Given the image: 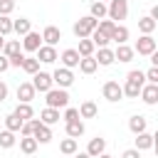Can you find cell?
Here are the masks:
<instances>
[{
  "mask_svg": "<svg viewBox=\"0 0 158 158\" xmlns=\"http://www.w3.org/2000/svg\"><path fill=\"white\" fill-rule=\"evenodd\" d=\"M143 84H146V74H143L141 69H131V72L126 74V84L121 86V89H123V96H128V99H138Z\"/></svg>",
  "mask_w": 158,
  "mask_h": 158,
  "instance_id": "obj_1",
  "label": "cell"
},
{
  "mask_svg": "<svg viewBox=\"0 0 158 158\" xmlns=\"http://www.w3.org/2000/svg\"><path fill=\"white\" fill-rule=\"evenodd\" d=\"M106 15H109L111 22L118 25L121 20L128 17V0H109L106 2Z\"/></svg>",
  "mask_w": 158,
  "mask_h": 158,
  "instance_id": "obj_2",
  "label": "cell"
},
{
  "mask_svg": "<svg viewBox=\"0 0 158 158\" xmlns=\"http://www.w3.org/2000/svg\"><path fill=\"white\" fill-rule=\"evenodd\" d=\"M44 96H47L44 101H47L49 109H57V111H59V109H67V106H69V94H67V89H57V86H52Z\"/></svg>",
  "mask_w": 158,
  "mask_h": 158,
  "instance_id": "obj_3",
  "label": "cell"
},
{
  "mask_svg": "<svg viewBox=\"0 0 158 158\" xmlns=\"http://www.w3.org/2000/svg\"><path fill=\"white\" fill-rule=\"evenodd\" d=\"M96 25H99V20H94L91 15H84V17H79V20L72 25V32H74L79 40H84V37H89V35L96 30Z\"/></svg>",
  "mask_w": 158,
  "mask_h": 158,
  "instance_id": "obj_4",
  "label": "cell"
},
{
  "mask_svg": "<svg viewBox=\"0 0 158 158\" xmlns=\"http://www.w3.org/2000/svg\"><path fill=\"white\" fill-rule=\"evenodd\" d=\"M156 37L153 35H141L138 40H136V44H133V52L136 54H141V57H151L153 52H156Z\"/></svg>",
  "mask_w": 158,
  "mask_h": 158,
  "instance_id": "obj_5",
  "label": "cell"
},
{
  "mask_svg": "<svg viewBox=\"0 0 158 158\" xmlns=\"http://www.w3.org/2000/svg\"><path fill=\"white\" fill-rule=\"evenodd\" d=\"M52 84H54L57 89H69V86L74 84V72H72V69H64V67H57V69L52 72Z\"/></svg>",
  "mask_w": 158,
  "mask_h": 158,
  "instance_id": "obj_6",
  "label": "cell"
},
{
  "mask_svg": "<svg viewBox=\"0 0 158 158\" xmlns=\"http://www.w3.org/2000/svg\"><path fill=\"white\" fill-rule=\"evenodd\" d=\"M101 94H104V99H106V101H111V104H116V101H121V99H123V89H121V84H118V81H114V79H109V81L101 86Z\"/></svg>",
  "mask_w": 158,
  "mask_h": 158,
  "instance_id": "obj_7",
  "label": "cell"
},
{
  "mask_svg": "<svg viewBox=\"0 0 158 158\" xmlns=\"http://www.w3.org/2000/svg\"><path fill=\"white\" fill-rule=\"evenodd\" d=\"M32 86H35V91H42V94H47L54 84H52V74L49 72H37L35 77H32V81H30Z\"/></svg>",
  "mask_w": 158,
  "mask_h": 158,
  "instance_id": "obj_8",
  "label": "cell"
},
{
  "mask_svg": "<svg viewBox=\"0 0 158 158\" xmlns=\"http://www.w3.org/2000/svg\"><path fill=\"white\" fill-rule=\"evenodd\" d=\"M15 94H17V104H30V101L35 99V94H37V91H35V86H32L30 81H20Z\"/></svg>",
  "mask_w": 158,
  "mask_h": 158,
  "instance_id": "obj_9",
  "label": "cell"
},
{
  "mask_svg": "<svg viewBox=\"0 0 158 158\" xmlns=\"http://www.w3.org/2000/svg\"><path fill=\"white\" fill-rule=\"evenodd\" d=\"M42 44H49V47H54L59 40H62V30L59 27H54V25H47L44 30H42Z\"/></svg>",
  "mask_w": 158,
  "mask_h": 158,
  "instance_id": "obj_10",
  "label": "cell"
},
{
  "mask_svg": "<svg viewBox=\"0 0 158 158\" xmlns=\"http://www.w3.org/2000/svg\"><path fill=\"white\" fill-rule=\"evenodd\" d=\"M40 47H42V37H40V32L30 30V32L22 37V49H25V52H37Z\"/></svg>",
  "mask_w": 158,
  "mask_h": 158,
  "instance_id": "obj_11",
  "label": "cell"
},
{
  "mask_svg": "<svg viewBox=\"0 0 158 158\" xmlns=\"http://www.w3.org/2000/svg\"><path fill=\"white\" fill-rule=\"evenodd\" d=\"M57 59H59V54H57L54 47L42 44V47L37 49V62H40V64H52V62H57Z\"/></svg>",
  "mask_w": 158,
  "mask_h": 158,
  "instance_id": "obj_12",
  "label": "cell"
},
{
  "mask_svg": "<svg viewBox=\"0 0 158 158\" xmlns=\"http://www.w3.org/2000/svg\"><path fill=\"white\" fill-rule=\"evenodd\" d=\"M138 96L143 99V104L156 106V104H158V84H143V89H141Z\"/></svg>",
  "mask_w": 158,
  "mask_h": 158,
  "instance_id": "obj_13",
  "label": "cell"
},
{
  "mask_svg": "<svg viewBox=\"0 0 158 158\" xmlns=\"http://www.w3.org/2000/svg\"><path fill=\"white\" fill-rule=\"evenodd\" d=\"M153 143H156V136L148 133V131L136 133V138H133V148L136 151H148V148H153Z\"/></svg>",
  "mask_w": 158,
  "mask_h": 158,
  "instance_id": "obj_14",
  "label": "cell"
},
{
  "mask_svg": "<svg viewBox=\"0 0 158 158\" xmlns=\"http://www.w3.org/2000/svg\"><path fill=\"white\" fill-rule=\"evenodd\" d=\"M59 59H62V67L64 69H74V67H79V52L77 49H64L62 54H59Z\"/></svg>",
  "mask_w": 158,
  "mask_h": 158,
  "instance_id": "obj_15",
  "label": "cell"
},
{
  "mask_svg": "<svg viewBox=\"0 0 158 158\" xmlns=\"http://www.w3.org/2000/svg\"><path fill=\"white\" fill-rule=\"evenodd\" d=\"M32 138H35L37 143H49V141H52V128L40 121V123L35 126V131H32Z\"/></svg>",
  "mask_w": 158,
  "mask_h": 158,
  "instance_id": "obj_16",
  "label": "cell"
},
{
  "mask_svg": "<svg viewBox=\"0 0 158 158\" xmlns=\"http://www.w3.org/2000/svg\"><path fill=\"white\" fill-rule=\"evenodd\" d=\"M86 153H89L91 158H99L101 153H106V141H104L101 136L91 138V141H89V146H86Z\"/></svg>",
  "mask_w": 158,
  "mask_h": 158,
  "instance_id": "obj_17",
  "label": "cell"
},
{
  "mask_svg": "<svg viewBox=\"0 0 158 158\" xmlns=\"http://www.w3.org/2000/svg\"><path fill=\"white\" fill-rule=\"evenodd\" d=\"M133 57H136V52H133V47H128V44H118V47L114 49V59H118V62H123V64H128Z\"/></svg>",
  "mask_w": 158,
  "mask_h": 158,
  "instance_id": "obj_18",
  "label": "cell"
},
{
  "mask_svg": "<svg viewBox=\"0 0 158 158\" xmlns=\"http://www.w3.org/2000/svg\"><path fill=\"white\" fill-rule=\"evenodd\" d=\"M128 128H131V133H143L148 128V118L141 116V114H136V116L128 118Z\"/></svg>",
  "mask_w": 158,
  "mask_h": 158,
  "instance_id": "obj_19",
  "label": "cell"
},
{
  "mask_svg": "<svg viewBox=\"0 0 158 158\" xmlns=\"http://www.w3.org/2000/svg\"><path fill=\"white\" fill-rule=\"evenodd\" d=\"M94 59H96V64H99V67H109V64H114V62H116V59H114V49H109V47H101V49L96 52V57H94Z\"/></svg>",
  "mask_w": 158,
  "mask_h": 158,
  "instance_id": "obj_20",
  "label": "cell"
},
{
  "mask_svg": "<svg viewBox=\"0 0 158 158\" xmlns=\"http://www.w3.org/2000/svg\"><path fill=\"white\" fill-rule=\"evenodd\" d=\"M77 111H79V118H94V116L99 114V106H96L94 101H81V106H79Z\"/></svg>",
  "mask_w": 158,
  "mask_h": 158,
  "instance_id": "obj_21",
  "label": "cell"
},
{
  "mask_svg": "<svg viewBox=\"0 0 158 158\" xmlns=\"http://www.w3.org/2000/svg\"><path fill=\"white\" fill-rule=\"evenodd\" d=\"M59 118H62V116H59V111H57V109H49V106H47V109H42V111H40V121H42L44 126H52V123H57Z\"/></svg>",
  "mask_w": 158,
  "mask_h": 158,
  "instance_id": "obj_22",
  "label": "cell"
},
{
  "mask_svg": "<svg viewBox=\"0 0 158 158\" xmlns=\"http://www.w3.org/2000/svg\"><path fill=\"white\" fill-rule=\"evenodd\" d=\"M156 27H158V22H156V20H151L148 15L138 20V32H141V35H153V32H156Z\"/></svg>",
  "mask_w": 158,
  "mask_h": 158,
  "instance_id": "obj_23",
  "label": "cell"
},
{
  "mask_svg": "<svg viewBox=\"0 0 158 158\" xmlns=\"http://www.w3.org/2000/svg\"><path fill=\"white\" fill-rule=\"evenodd\" d=\"M32 30V22L27 17H20V20H12V32H17L20 37H25L27 32Z\"/></svg>",
  "mask_w": 158,
  "mask_h": 158,
  "instance_id": "obj_24",
  "label": "cell"
},
{
  "mask_svg": "<svg viewBox=\"0 0 158 158\" xmlns=\"http://www.w3.org/2000/svg\"><path fill=\"white\" fill-rule=\"evenodd\" d=\"M128 37H131V32H128V27H126V25H116V30H114V35H111V40H114L116 44H126V42H128Z\"/></svg>",
  "mask_w": 158,
  "mask_h": 158,
  "instance_id": "obj_25",
  "label": "cell"
},
{
  "mask_svg": "<svg viewBox=\"0 0 158 158\" xmlns=\"http://www.w3.org/2000/svg\"><path fill=\"white\" fill-rule=\"evenodd\" d=\"M96 69H99V64H96L94 57H81V59H79V72H81V74H94Z\"/></svg>",
  "mask_w": 158,
  "mask_h": 158,
  "instance_id": "obj_26",
  "label": "cell"
},
{
  "mask_svg": "<svg viewBox=\"0 0 158 158\" xmlns=\"http://www.w3.org/2000/svg\"><path fill=\"white\" fill-rule=\"evenodd\" d=\"M12 114H15L17 118H22V121H30V118H35V109H32L30 104H17Z\"/></svg>",
  "mask_w": 158,
  "mask_h": 158,
  "instance_id": "obj_27",
  "label": "cell"
},
{
  "mask_svg": "<svg viewBox=\"0 0 158 158\" xmlns=\"http://www.w3.org/2000/svg\"><path fill=\"white\" fill-rule=\"evenodd\" d=\"M79 136H84V121L79 118V121H69L67 123V138H79Z\"/></svg>",
  "mask_w": 158,
  "mask_h": 158,
  "instance_id": "obj_28",
  "label": "cell"
},
{
  "mask_svg": "<svg viewBox=\"0 0 158 158\" xmlns=\"http://www.w3.org/2000/svg\"><path fill=\"white\" fill-rule=\"evenodd\" d=\"M37 146H40V143H37L32 136H22V138H20V151H22L25 156H32V153L37 151Z\"/></svg>",
  "mask_w": 158,
  "mask_h": 158,
  "instance_id": "obj_29",
  "label": "cell"
},
{
  "mask_svg": "<svg viewBox=\"0 0 158 158\" xmlns=\"http://www.w3.org/2000/svg\"><path fill=\"white\" fill-rule=\"evenodd\" d=\"M59 151H62L64 156H74V153L79 151L77 138H62V141H59Z\"/></svg>",
  "mask_w": 158,
  "mask_h": 158,
  "instance_id": "obj_30",
  "label": "cell"
},
{
  "mask_svg": "<svg viewBox=\"0 0 158 158\" xmlns=\"http://www.w3.org/2000/svg\"><path fill=\"white\" fill-rule=\"evenodd\" d=\"M94 42L89 40V37H84V40H79V47H77V52H79V57H94Z\"/></svg>",
  "mask_w": 158,
  "mask_h": 158,
  "instance_id": "obj_31",
  "label": "cell"
},
{
  "mask_svg": "<svg viewBox=\"0 0 158 158\" xmlns=\"http://www.w3.org/2000/svg\"><path fill=\"white\" fill-rule=\"evenodd\" d=\"M89 15H91L94 20H104V17H106V2L94 0V2H91V7H89Z\"/></svg>",
  "mask_w": 158,
  "mask_h": 158,
  "instance_id": "obj_32",
  "label": "cell"
},
{
  "mask_svg": "<svg viewBox=\"0 0 158 158\" xmlns=\"http://www.w3.org/2000/svg\"><path fill=\"white\" fill-rule=\"evenodd\" d=\"M20 52H22V44H20V40H5V47H2V54H5V57L20 54Z\"/></svg>",
  "mask_w": 158,
  "mask_h": 158,
  "instance_id": "obj_33",
  "label": "cell"
},
{
  "mask_svg": "<svg viewBox=\"0 0 158 158\" xmlns=\"http://www.w3.org/2000/svg\"><path fill=\"white\" fill-rule=\"evenodd\" d=\"M20 69H25L27 74H32V77H35V74L40 72V62H37V57H25V59H22V67H20Z\"/></svg>",
  "mask_w": 158,
  "mask_h": 158,
  "instance_id": "obj_34",
  "label": "cell"
},
{
  "mask_svg": "<svg viewBox=\"0 0 158 158\" xmlns=\"http://www.w3.org/2000/svg\"><path fill=\"white\" fill-rule=\"evenodd\" d=\"M22 123H25V121H22V118H17L15 114H7V116H5V128H7V131H12V133H17V131L22 128Z\"/></svg>",
  "mask_w": 158,
  "mask_h": 158,
  "instance_id": "obj_35",
  "label": "cell"
},
{
  "mask_svg": "<svg viewBox=\"0 0 158 158\" xmlns=\"http://www.w3.org/2000/svg\"><path fill=\"white\" fill-rule=\"evenodd\" d=\"M15 143H17V138H15L12 131H7V128L0 131V148H12Z\"/></svg>",
  "mask_w": 158,
  "mask_h": 158,
  "instance_id": "obj_36",
  "label": "cell"
},
{
  "mask_svg": "<svg viewBox=\"0 0 158 158\" xmlns=\"http://www.w3.org/2000/svg\"><path fill=\"white\" fill-rule=\"evenodd\" d=\"M96 30H99L101 35H106V37L111 40V35H114V30H116V22H111V20H99Z\"/></svg>",
  "mask_w": 158,
  "mask_h": 158,
  "instance_id": "obj_37",
  "label": "cell"
},
{
  "mask_svg": "<svg viewBox=\"0 0 158 158\" xmlns=\"http://www.w3.org/2000/svg\"><path fill=\"white\" fill-rule=\"evenodd\" d=\"M89 40H91V42H94V47H99V49H101V47H109V42H111V40H109L106 35H101L99 30H94V32L89 35Z\"/></svg>",
  "mask_w": 158,
  "mask_h": 158,
  "instance_id": "obj_38",
  "label": "cell"
},
{
  "mask_svg": "<svg viewBox=\"0 0 158 158\" xmlns=\"http://www.w3.org/2000/svg\"><path fill=\"white\" fill-rule=\"evenodd\" d=\"M37 123H40V118H30V121H25L22 128H20V136H32V131H35Z\"/></svg>",
  "mask_w": 158,
  "mask_h": 158,
  "instance_id": "obj_39",
  "label": "cell"
},
{
  "mask_svg": "<svg viewBox=\"0 0 158 158\" xmlns=\"http://www.w3.org/2000/svg\"><path fill=\"white\" fill-rule=\"evenodd\" d=\"M12 32V20L10 17H5V15H0V35L2 37H7Z\"/></svg>",
  "mask_w": 158,
  "mask_h": 158,
  "instance_id": "obj_40",
  "label": "cell"
},
{
  "mask_svg": "<svg viewBox=\"0 0 158 158\" xmlns=\"http://www.w3.org/2000/svg\"><path fill=\"white\" fill-rule=\"evenodd\" d=\"M62 118H64V123H69V121H79V111H77L74 106H67V109H64V116H62Z\"/></svg>",
  "mask_w": 158,
  "mask_h": 158,
  "instance_id": "obj_41",
  "label": "cell"
},
{
  "mask_svg": "<svg viewBox=\"0 0 158 158\" xmlns=\"http://www.w3.org/2000/svg\"><path fill=\"white\" fill-rule=\"evenodd\" d=\"M15 10V0H0V15L10 17V12Z\"/></svg>",
  "mask_w": 158,
  "mask_h": 158,
  "instance_id": "obj_42",
  "label": "cell"
},
{
  "mask_svg": "<svg viewBox=\"0 0 158 158\" xmlns=\"http://www.w3.org/2000/svg\"><path fill=\"white\" fill-rule=\"evenodd\" d=\"M143 74H146V84H158V67H151Z\"/></svg>",
  "mask_w": 158,
  "mask_h": 158,
  "instance_id": "obj_43",
  "label": "cell"
},
{
  "mask_svg": "<svg viewBox=\"0 0 158 158\" xmlns=\"http://www.w3.org/2000/svg\"><path fill=\"white\" fill-rule=\"evenodd\" d=\"M22 59H25V54L20 52V54H12V57H7V62H10V67H22Z\"/></svg>",
  "mask_w": 158,
  "mask_h": 158,
  "instance_id": "obj_44",
  "label": "cell"
},
{
  "mask_svg": "<svg viewBox=\"0 0 158 158\" xmlns=\"http://www.w3.org/2000/svg\"><path fill=\"white\" fill-rule=\"evenodd\" d=\"M121 158H141V151H136V148H126V151L121 153Z\"/></svg>",
  "mask_w": 158,
  "mask_h": 158,
  "instance_id": "obj_45",
  "label": "cell"
},
{
  "mask_svg": "<svg viewBox=\"0 0 158 158\" xmlns=\"http://www.w3.org/2000/svg\"><path fill=\"white\" fill-rule=\"evenodd\" d=\"M7 69H10V62H7V57L0 52V74H2V72H7Z\"/></svg>",
  "mask_w": 158,
  "mask_h": 158,
  "instance_id": "obj_46",
  "label": "cell"
},
{
  "mask_svg": "<svg viewBox=\"0 0 158 158\" xmlns=\"http://www.w3.org/2000/svg\"><path fill=\"white\" fill-rule=\"evenodd\" d=\"M7 91H10V89H7V84H5L2 79H0V104H2L5 99H7Z\"/></svg>",
  "mask_w": 158,
  "mask_h": 158,
  "instance_id": "obj_47",
  "label": "cell"
},
{
  "mask_svg": "<svg viewBox=\"0 0 158 158\" xmlns=\"http://www.w3.org/2000/svg\"><path fill=\"white\" fill-rule=\"evenodd\" d=\"M74 158H91V156H89L86 151H81V153H74Z\"/></svg>",
  "mask_w": 158,
  "mask_h": 158,
  "instance_id": "obj_48",
  "label": "cell"
},
{
  "mask_svg": "<svg viewBox=\"0 0 158 158\" xmlns=\"http://www.w3.org/2000/svg\"><path fill=\"white\" fill-rule=\"evenodd\" d=\"M2 47H5V37L0 35V52H2Z\"/></svg>",
  "mask_w": 158,
  "mask_h": 158,
  "instance_id": "obj_49",
  "label": "cell"
},
{
  "mask_svg": "<svg viewBox=\"0 0 158 158\" xmlns=\"http://www.w3.org/2000/svg\"><path fill=\"white\" fill-rule=\"evenodd\" d=\"M99 158H114V156H109V153H101V156H99Z\"/></svg>",
  "mask_w": 158,
  "mask_h": 158,
  "instance_id": "obj_50",
  "label": "cell"
},
{
  "mask_svg": "<svg viewBox=\"0 0 158 158\" xmlns=\"http://www.w3.org/2000/svg\"><path fill=\"white\" fill-rule=\"evenodd\" d=\"M99 2H109V0H99Z\"/></svg>",
  "mask_w": 158,
  "mask_h": 158,
  "instance_id": "obj_51",
  "label": "cell"
}]
</instances>
